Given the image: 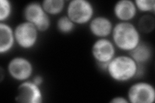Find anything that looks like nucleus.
Masks as SVG:
<instances>
[{
	"label": "nucleus",
	"mask_w": 155,
	"mask_h": 103,
	"mask_svg": "<svg viewBox=\"0 0 155 103\" xmlns=\"http://www.w3.org/2000/svg\"><path fill=\"white\" fill-rule=\"evenodd\" d=\"M141 66L129 54H120L108 63L105 72L114 81L127 82L139 76Z\"/></svg>",
	"instance_id": "1"
},
{
	"label": "nucleus",
	"mask_w": 155,
	"mask_h": 103,
	"mask_svg": "<svg viewBox=\"0 0 155 103\" xmlns=\"http://www.w3.org/2000/svg\"><path fill=\"white\" fill-rule=\"evenodd\" d=\"M110 36L116 49L129 53L142 41L141 33L133 22L116 23Z\"/></svg>",
	"instance_id": "2"
},
{
	"label": "nucleus",
	"mask_w": 155,
	"mask_h": 103,
	"mask_svg": "<svg viewBox=\"0 0 155 103\" xmlns=\"http://www.w3.org/2000/svg\"><path fill=\"white\" fill-rule=\"evenodd\" d=\"M66 16L76 25L88 24L95 16V8L88 0H71L67 2Z\"/></svg>",
	"instance_id": "3"
},
{
	"label": "nucleus",
	"mask_w": 155,
	"mask_h": 103,
	"mask_svg": "<svg viewBox=\"0 0 155 103\" xmlns=\"http://www.w3.org/2000/svg\"><path fill=\"white\" fill-rule=\"evenodd\" d=\"M24 21L32 23L40 32H45L51 26V16L45 12L41 3L32 2L27 3L23 10Z\"/></svg>",
	"instance_id": "4"
},
{
	"label": "nucleus",
	"mask_w": 155,
	"mask_h": 103,
	"mask_svg": "<svg viewBox=\"0 0 155 103\" xmlns=\"http://www.w3.org/2000/svg\"><path fill=\"white\" fill-rule=\"evenodd\" d=\"M16 45L25 50H32L39 41L40 32L32 23L23 21L14 28Z\"/></svg>",
	"instance_id": "5"
},
{
	"label": "nucleus",
	"mask_w": 155,
	"mask_h": 103,
	"mask_svg": "<svg viewBox=\"0 0 155 103\" xmlns=\"http://www.w3.org/2000/svg\"><path fill=\"white\" fill-rule=\"evenodd\" d=\"M116 49L110 39L97 38L91 47V55L101 70L105 71L108 63L117 55Z\"/></svg>",
	"instance_id": "6"
},
{
	"label": "nucleus",
	"mask_w": 155,
	"mask_h": 103,
	"mask_svg": "<svg viewBox=\"0 0 155 103\" xmlns=\"http://www.w3.org/2000/svg\"><path fill=\"white\" fill-rule=\"evenodd\" d=\"M34 71L35 67L32 61L23 56L12 57L7 65L8 76L19 82L31 79L34 76Z\"/></svg>",
	"instance_id": "7"
},
{
	"label": "nucleus",
	"mask_w": 155,
	"mask_h": 103,
	"mask_svg": "<svg viewBox=\"0 0 155 103\" xmlns=\"http://www.w3.org/2000/svg\"><path fill=\"white\" fill-rule=\"evenodd\" d=\"M127 98L130 103H153L155 101L154 86L146 81L134 82L129 88Z\"/></svg>",
	"instance_id": "8"
},
{
	"label": "nucleus",
	"mask_w": 155,
	"mask_h": 103,
	"mask_svg": "<svg viewBox=\"0 0 155 103\" xmlns=\"http://www.w3.org/2000/svg\"><path fill=\"white\" fill-rule=\"evenodd\" d=\"M43 93L41 86L36 85L31 79L19 83L15 96V101L21 103H41Z\"/></svg>",
	"instance_id": "9"
},
{
	"label": "nucleus",
	"mask_w": 155,
	"mask_h": 103,
	"mask_svg": "<svg viewBox=\"0 0 155 103\" xmlns=\"http://www.w3.org/2000/svg\"><path fill=\"white\" fill-rule=\"evenodd\" d=\"M90 33L97 38H106L111 35L114 24L105 16H94L88 24Z\"/></svg>",
	"instance_id": "10"
},
{
	"label": "nucleus",
	"mask_w": 155,
	"mask_h": 103,
	"mask_svg": "<svg viewBox=\"0 0 155 103\" xmlns=\"http://www.w3.org/2000/svg\"><path fill=\"white\" fill-rule=\"evenodd\" d=\"M113 12L118 21L122 22H132L138 14L133 0H118L114 5Z\"/></svg>",
	"instance_id": "11"
},
{
	"label": "nucleus",
	"mask_w": 155,
	"mask_h": 103,
	"mask_svg": "<svg viewBox=\"0 0 155 103\" xmlns=\"http://www.w3.org/2000/svg\"><path fill=\"white\" fill-rule=\"evenodd\" d=\"M15 45L14 28L7 22H0V54H7Z\"/></svg>",
	"instance_id": "12"
},
{
	"label": "nucleus",
	"mask_w": 155,
	"mask_h": 103,
	"mask_svg": "<svg viewBox=\"0 0 155 103\" xmlns=\"http://www.w3.org/2000/svg\"><path fill=\"white\" fill-rule=\"evenodd\" d=\"M153 53V52L151 47L149 44L142 41L138 44V46L136 47L132 51L129 53V55L133 59L138 65L143 66L151 60Z\"/></svg>",
	"instance_id": "13"
},
{
	"label": "nucleus",
	"mask_w": 155,
	"mask_h": 103,
	"mask_svg": "<svg viewBox=\"0 0 155 103\" xmlns=\"http://www.w3.org/2000/svg\"><path fill=\"white\" fill-rule=\"evenodd\" d=\"M42 7L50 16L60 15L66 8L67 2L65 0H43Z\"/></svg>",
	"instance_id": "14"
},
{
	"label": "nucleus",
	"mask_w": 155,
	"mask_h": 103,
	"mask_svg": "<svg viewBox=\"0 0 155 103\" xmlns=\"http://www.w3.org/2000/svg\"><path fill=\"white\" fill-rule=\"evenodd\" d=\"M137 27L140 33H151L155 27L154 17L152 14H143L139 18Z\"/></svg>",
	"instance_id": "15"
},
{
	"label": "nucleus",
	"mask_w": 155,
	"mask_h": 103,
	"mask_svg": "<svg viewBox=\"0 0 155 103\" xmlns=\"http://www.w3.org/2000/svg\"><path fill=\"white\" fill-rule=\"evenodd\" d=\"M56 26L59 32L63 34H69L74 31L76 25L65 15L61 16L58 19Z\"/></svg>",
	"instance_id": "16"
},
{
	"label": "nucleus",
	"mask_w": 155,
	"mask_h": 103,
	"mask_svg": "<svg viewBox=\"0 0 155 103\" xmlns=\"http://www.w3.org/2000/svg\"><path fill=\"white\" fill-rule=\"evenodd\" d=\"M134 2L138 12L144 14H152L155 12L154 0H134Z\"/></svg>",
	"instance_id": "17"
},
{
	"label": "nucleus",
	"mask_w": 155,
	"mask_h": 103,
	"mask_svg": "<svg viewBox=\"0 0 155 103\" xmlns=\"http://www.w3.org/2000/svg\"><path fill=\"white\" fill-rule=\"evenodd\" d=\"M13 12L12 3L9 0H0V22H7Z\"/></svg>",
	"instance_id": "18"
},
{
	"label": "nucleus",
	"mask_w": 155,
	"mask_h": 103,
	"mask_svg": "<svg viewBox=\"0 0 155 103\" xmlns=\"http://www.w3.org/2000/svg\"><path fill=\"white\" fill-rule=\"evenodd\" d=\"M109 102L110 103H129L127 97L121 96V95L113 97L112 99H110Z\"/></svg>",
	"instance_id": "19"
},
{
	"label": "nucleus",
	"mask_w": 155,
	"mask_h": 103,
	"mask_svg": "<svg viewBox=\"0 0 155 103\" xmlns=\"http://www.w3.org/2000/svg\"><path fill=\"white\" fill-rule=\"evenodd\" d=\"M31 79L35 82L36 85L40 86H41V85L43 84V82H44V79H43V76L40 74L33 76Z\"/></svg>",
	"instance_id": "20"
}]
</instances>
